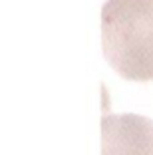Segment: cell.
<instances>
[{
  "instance_id": "cell-1",
  "label": "cell",
  "mask_w": 153,
  "mask_h": 155,
  "mask_svg": "<svg viewBox=\"0 0 153 155\" xmlns=\"http://www.w3.org/2000/svg\"><path fill=\"white\" fill-rule=\"evenodd\" d=\"M104 56L121 78L153 80V0H105L101 6Z\"/></svg>"
},
{
  "instance_id": "cell-2",
  "label": "cell",
  "mask_w": 153,
  "mask_h": 155,
  "mask_svg": "<svg viewBox=\"0 0 153 155\" xmlns=\"http://www.w3.org/2000/svg\"><path fill=\"white\" fill-rule=\"evenodd\" d=\"M101 155H153V121L137 114L104 115Z\"/></svg>"
}]
</instances>
